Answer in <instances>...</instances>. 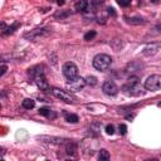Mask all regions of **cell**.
Wrapping results in <instances>:
<instances>
[{"label":"cell","instance_id":"1","mask_svg":"<svg viewBox=\"0 0 161 161\" xmlns=\"http://www.w3.org/2000/svg\"><path fill=\"white\" fill-rule=\"evenodd\" d=\"M29 74L33 78V80L35 82V84L40 88V91H44V92H49L50 91V87L48 84V80H47V78L44 75V68H43V65H34V67L29 68Z\"/></svg>","mask_w":161,"mask_h":161},{"label":"cell","instance_id":"2","mask_svg":"<svg viewBox=\"0 0 161 161\" xmlns=\"http://www.w3.org/2000/svg\"><path fill=\"white\" fill-rule=\"evenodd\" d=\"M122 91H123L126 94L132 96V97H138V96L143 94V88H142V86L140 84L138 77H136V75H131V77L128 78V83L122 87Z\"/></svg>","mask_w":161,"mask_h":161},{"label":"cell","instance_id":"3","mask_svg":"<svg viewBox=\"0 0 161 161\" xmlns=\"http://www.w3.org/2000/svg\"><path fill=\"white\" fill-rule=\"evenodd\" d=\"M111 63H112V58L107 54H97L93 58V67L99 72L107 70L109 68Z\"/></svg>","mask_w":161,"mask_h":161},{"label":"cell","instance_id":"4","mask_svg":"<svg viewBox=\"0 0 161 161\" xmlns=\"http://www.w3.org/2000/svg\"><path fill=\"white\" fill-rule=\"evenodd\" d=\"M50 33H52V30L48 29V28H38V29H34V30H30V31L25 33L24 38L28 39V40H36L39 38L48 36Z\"/></svg>","mask_w":161,"mask_h":161},{"label":"cell","instance_id":"5","mask_svg":"<svg viewBox=\"0 0 161 161\" xmlns=\"http://www.w3.org/2000/svg\"><path fill=\"white\" fill-rule=\"evenodd\" d=\"M145 88L151 92L161 89V75H158V74L150 75L145 82Z\"/></svg>","mask_w":161,"mask_h":161},{"label":"cell","instance_id":"6","mask_svg":"<svg viewBox=\"0 0 161 161\" xmlns=\"http://www.w3.org/2000/svg\"><path fill=\"white\" fill-rule=\"evenodd\" d=\"M62 72H63V74L67 79H72V78L78 77V67L73 62L64 63V65L62 68Z\"/></svg>","mask_w":161,"mask_h":161},{"label":"cell","instance_id":"7","mask_svg":"<svg viewBox=\"0 0 161 161\" xmlns=\"http://www.w3.org/2000/svg\"><path fill=\"white\" fill-rule=\"evenodd\" d=\"M86 84H87L86 79H83L80 77H75V78L68 79V82H67V87L69 88L70 92H78L80 89H83Z\"/></svg>","mask_w":161,"mask_h":161},{"label":"cell","instance_id":"8","mask_svg":"<svg viewBox=\"0 0 161 161\" xmlns=\"http://www.w3.org/2000/svg\"><path fill=\"white\" fill-rule=\"evenodd\" d=\"M52 93H53V96H55L57 98H59L60 101H64L67 103H73L75 101V97H73L67 91H63L59 88H52Z\"/></svg>","mask_w":161,"mask_h":161},{"label":"cell","instance_id":"9","mask_svg":"<svg viewBox=\"0 0 161 161\" xmlns=\"http://www.w3.org/2000/svg\"><path fill=\"white\" fill-rule=\"evenodd\" d=\"M102 91L107 96H116L118 93V87L116 86V83L113 80H106L102 86Z\"/></svg>","mask_w":161,"mask_h":161},{"label":"cell","instance_id":"10","mask_svg":"<svg viewBox=\"0 0 161 161\" xmlns=\"http://www.w3.org/2000/svg\"><path fill=\"white\" fill-rule=\"evenodd\" d=\"M160 48H161V44H160V43H151V44H147V45L142 49V54H143L145 57H152V55H155V54L158 52Z\"/></svg>","mask_w":161,"mask_h":161},{"label":"cell","instance_id":"11","mask_svg":"<svg viewBox=\"0 0 161 161\" xmlns=\"http://www.w3.org/2000/svg\"><path fill=\"white\" fill-rule=\"evenodd\" d=\"M75 11L78 13H86V11H91L92 10V4L88 3V0H78L74 5Z\"/></svg>","mask_w":161,"mask_h":161},{"label":"cell","instance_id":"12","mask_svg":"<svg viewBox=\"0 0 161 161\" xmlns=\"http://www.w3.org/2000/svg\"><path fill=\"white\" fill-rule=\"evenodd\" d=\"M111 48L114 50V52H119L123 47H125V42H123V39H121V38H114L113 40H111Z\"/></svg>","mask_w":161,"mask_h":161},{"label":"cell","instance_id":"13","mask_svg":"<svg viewBox=\"0 0 161 161\" xmlns=\"http://www.w3.org/2000/svg\"><path fill=\"white\" fill-rule=\"evenodd\" d=\"M141 68H142V65H141L138 62H131V63L126 67V72L132 74V73H135V72L141 70Z\"/></svg>","mask_w":161,"mask_h":161},{"label":"cell","instance_id":"14","mask_svg":"<svg viewBox=\"0 0 161 161\" xmlns=\"http://www.w3.org/2000/svg\"><path fill=\"white\" fill-rule=\"evenodd\" d=\"M39 114H42V116H44L47 118H50V119H54L57 117V113L55 112H53V111H50L49 108H45V107L39 108Z\"/></svg>","mask_w":161,"mask_h":161},{"label":"cell","instance_id":"15","mask_svg":"<svg viewBox=\"0 0 161 161\" xmlns=\"http://www.w3.org/2000/svg\"><path fill=\"white\" fill-rule=\"evenodd\" d=\"M65 152L68 155H75V152H77V143L68 140L67 143H65Z\"/></svg>","mask_w":161,"mask_h":161},{"label":"cell","instance_id":"16","mask_svg":"<svg viewBox=\"0 0 161 161\" xmlns=\"http://www.w3.org/2000/svg\"><path fill=\"white\" fill-rule=\"evenodd\" d=\"M126 23L127 24H131V25H141V24H145V20L140 16H133V18H125Z\"/></svg>","mask_w":161,"mask_h":161},{"label":"cell","instance_id":"17","mask_svg":"<svg viewBox=\"0 0 161 161\" xmlns=\"http://www.w3.org/2000/svg\"><path fill=\"white\" fill-rule=\"evenodd\" d=\"M19 26H20V23H18V21H16V23H14L13 25L8 26V28H6V29L3 31V35H4V36H6V35H10V34H13V33H14V31H15V30L19 28Z\"/></svg>","mask_w":161,"mask_h":161},{"label":"cell","instance_id":"18","mask_svg":"<svg viewBox=\"0 0 161 161\" xmlns=\"http://www.w3.org/2000/svg\"><path fill=\"white\" fill-rule=\"evenodd\" d=\"M69 15H70V10H59L54 14V18L58 20H63V19L68 18Z\"/></svg>","mask_w":161,"mask_h":161},{"label":"cell","instance_id":"19","mask_svg":"<svg viewBox=\"0 0 161 161\" xmlns=\"http://www.w3.org/2000/svg\"><path fill=\"white\" fill-rule=\"evenodd\" d=\"M64 118L69 123H77L79 121V117L77 114H74V113H67V112H64Z\"/></svg>","mask_w":161,"mask_h":161},{"label":"cell","instance_id":"20","mask_svg":"<svg viewBox=\"0 0 161 161\" xmlns=\"http://www.w3.org/2000/svg\"><path fill=\"white\" fill-rule=\"evenodd\" d=\"M21 106H23V108H25V109H31V108H34V106H35V101H33V99H30V98H26V99L23 101Z\"/></svg>","mask_w":161,"mask_h":161},{"label":"cell","instance_id":"21","mask_svg":"<svg viewBox=\"0 0 161 161\" xmlns=\"http://www.w3.org/2000/svg\"><path fill=\"white\" fill-rule=\"evenodd\" d=\"M98 160H99V161H107V160H109V153H108V151L104 150V148H102V150L99 151V153H98Z\"/></svg>","mask_w":161,"mask_h":161},{"label":"cell","instance_id":"22","mask_svg":"<svg viewBox=\"0 0 161 161\" xmlns=\"http://www.w3.org/2000/svg\"><path fill=\"white\" fill-rule=\"evenodd\" d=\"M86 83L88 84V86H96L97 84V78L96 77H93V75H89V77H87L86 78Z\"/></svg>","mask_w":161,"mask_h":161},{"label":"cell","instance_id":"23","mask_svg":"<svg viewBox=\"0 0 161 161\" xmlns=\"http://www.w3.org/2000/svg\"><path fill=\"white\" fill-rule=\"evenodd\" d=\"M96 35H97V33H96L94 30H91V31H88V33H86V34H84V40L89 42V40H92Z\"/></svg>","mask_w":161,"mask_h":161},{"label":"cell","instance_id":"24","mask_svg":"<svg viewBox=\"0 0 161 161\" xmlns=\"http://www.w3.org/2000/svg\"><path fill=\"white\" fill-rule=\"evenodd\" d=\"M131 1H132V0H117V4H118L119 6H122V8H127V6L131 4Z\"/></svg>","mask_w":161,"mask_h":161},{"label":"cell","instance_id":"25","mask_svg":"<svg viewBox=\"0 0 161 161\" xmlns=\"http://www.w3.org/2000/svg\"><path fill=\"white\" fill-rule=\"evenodd\" d=\"M106 133L107 135H113L114 133V127L112 125H107L106 126Z\"/></svg>","mask_w":161,"mask_h":161},{"label":"cell","instance_id":"26","mask_svg":"<svg viewBox=\"0 0 161 161\" xmlns=\"http://www.w3.org/2000/svg\"><path fill=\"white\" fill-rule=\"evenodd\" d=\"M104 3V0H92L91 1V4H92V10L97 6V5H101V4H103Z\"/></svg>","mask_w":161,"mask_h":161},{"label":"cell","instance_id":"27","mask_svg":"<svg viewBox=\"0 0 161 161\" xmlns=\"http://www.w3.org/2000/svg\"><path fill=\"white\" fill-rule=\"evenodd\" d=\"M118 130H119V133H121V135H125V133L127 132V126L122 123V125H119V127H118Z\"/></svg>","mask_w":161,"mask_h":161},{"label":"cell","instance_id":"28","mask_svg":"<svg viewBox=\"0 0 161 161\" xmlns=\"http://www.w3.org/2000/svg\"><path fill=\"white\" fill-rule=\"evenodd\" d=\"M107 13H108L109 15H112V16H116V11H114L113 8H107Z\"/></svg>","mask_w":161,"mask_h":161},{"label":"cell","instance_id":"29","mask_svg":"<svg viewBox=\"0 0 161 161\" xmlns=\"http://www.w3.org/2000/svg\"><path fill=\"white\" fill-rule=\"evenodd\" d=\"M6 69H8V67H6L5 64H3V65H1V74H0L1 77H3L4 74H5V72H6Z\"/></svg>","mask_w":161,"mask_h":161},{"label":"cell","instance_id":"30","mask_svg":"<svg viewBox=\"0 0 161 161\" xmlns=\"http://www.w3.org/2000/svg\"><path fill=\"white\" fill-rule=\"evenodd\" d=\"M5 29H6V24H5V23H4V21H1V30H3V31H4V30H5Z\"/></svg>","mask_w":161,"mask_h":161},{"label":"cell","instance_id":"31","mask_svg":"<svg viewBox=\"0 0 161 161\" xmlns=\"http://www.w3.org/2000/svg\"><path fill=\"white\" fill-rule=\"evenodd\" d=\"M57 3H58V5H63L64 4V0H57Z\"/></svg>","mask_w":161,"mask_h":161},{"label":"cell","instance_id":"32","mask_svg":"<svg viewBox=\"0 0 161 161\" xmlns=\"http://www.w3.org/2000/svg\"><path fill=\"white\" fill-rule=\"evenodd\" d=\"M156 29H157L158 31H161V25H157V26H156Z\"/></svg>","mask_w":161,"mask_h":161},{"label":"cell","instance_id":"33","mask_svg":"<svg viewBox=\"0 0 161 161\" xmlns=\"http://www.w3.org/2000/svg\"><path fill=\"white\" fill-rule=\"evenodd\" d=\"M151 3H155L156 4V3H158V0H151Z\"/></svg>","mask_w":161,"mask_h":161},{"label":"cell","instance_id":"34","mask_svg":"<svg viewBox=\"0 0 161 161\" xmlns=\"http://www.w3.org/2000/svg\"><path fill=\"white\" fill-rule=\"evenodd\" d=\"M157 106H158V107H161V102H160V103H158V104H157Z\"/></svg>","mask_w":161,"mask_h":161}]
</instances>
